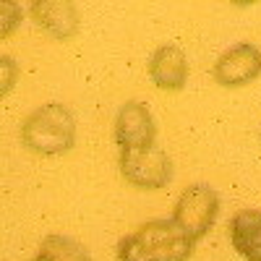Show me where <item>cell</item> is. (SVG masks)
I'll return each mask as SVG.
<instances>
[{"label":"cell","mask_w":261,"mask_h":261,"mask_svg":"<svg viewBox=\"0 0 261 261\" xmlns=\"http://www.w3.org/2000/svg\"><path fill=\"white\" fill-rule=\"evenodd\" d=\"M193 246L172 220H149L118 243V261H188Z\"/></svg>","instance_id":"cell-1"},{"label":"cell","mask_w":261,"mask_h":261,"mask_svg":"<svg viewBox=\"0 0 261 261\" xmlns=\"http://www.w3.org/2000/svg\"><path fill=\"white\" fill-rule=\"evenodd\" d=\"M21 144L39 157H60L76 144V118L65 105L47 102L21 123Z\"/></svg>","instance_id":"cell-2"},{"label":"cell","mask_w":261,"mask_h":261,"mask_svg":"<svg viewBox=\"0 0 261 261\" xmlns=\"http://www.w3.org/2000/svg\"><path fill=\"white\" fill-rule=\"evenodd\" d=\"M217 214H220V193L206 183H193L178 196L172 222L196 243L214 227Z\"/></svg>","instance_id":"cell-3"},{"label":"cell","mask_w":261,"mask_h":261,"mask_svg":"<svg viewBox=\"0 0 261 261\" xmlns=\"http://www.w3.org/2000/svg\"><path fill=\"white\" fill-rule=\"evenodd\" d=\"M118 170L125 183L144 188V191H160L167 188L172 180V160L160 146L151 149H120Z\"/></svg>","instance_id":"cell-4"},{"label":"cell","mask_w":261,"mask_h":261,"mask_svg":"<svg viewBox=\"0 0 261 261\" xmlns=\"http://www.w3.org/2000/svg\"><path fill=\"white\" fill-rule=\"evenodd\" d=\"M212 76L220 86H225V89L248 86L251 81H256L261 76V50L256 45H251V42L232 45L230 50H225L217 58Z\"/></svg>","instance_id":"cell-5"},{"label":"cell","mask_w":261,"mask_h":261,"mask_svg":"<svg viewBox=\"0 0 261 261\" xmlns=\"http://www.w3.org/2000/svg\"><path fill=\"white\" fill-rule=\"evenodd\" d=\"M118 149H151L157 146V123L144 102H125L115 118Z\"/></svg>","instance_id":"cell-6"},{"label":"cell","mask_w":261,"mask_h":261,"mask_svg":"<svg viewBox=\"0 0 261 261\" xmlns=\"http://www.w3.org/2000/svg\"><path fill=\"white\" fill-rule=\"evenodd\" d=\"M151 84L162 92H183L188 84V58L178 45H160L146 63Z\"/></svg>","instance_id":"cell-7"},{"label":"cell","mask_w":261,"mask_h":261,"mask_svg":"<svg viewBox=\"0 0 261 261\" xmlns=\"http://www.w3.org/2000/svg\"><path fill=\"white\" fill-rule=\"evenodd\" d=\"M29 13L37 21V27H42L58 39L76 37V32L81 27V18H79L73 0H32Z\"/></svg>","instance_id":"cell-8"},{"label":"cell","mask_w":261,"mask_h":261,"mask_svg":"<svg viewBox=\"0 0 261 261\" xmlns=\"http://www.w3.org/2000/svg\"><path fill=\"white\" fill-rule=\"evenodd\" d=\"M230 243L246 261H261V209H241L232 214Z\"/></svg>","instance_id":"cell-9"},{"label":"cell","mask_w":261,"mask_h":261,"mask_svg":"<svg viewBox=\"0 0 261 261\" xmlns=\"http://www.w3.org/2000/svg\"><path fill=\"white\" fill-rule=\"evenodd\" d=\"M32 261H92V253L79 241L65 235H47Z\"/></svg>","instance_id":"cell-10"},{"label":"cell","mask_w":261,"mask_h":261,"mask_svg":"<svg viewBox=\"0 0 261 261\" xmlns=\"http://www.w3.org/2000/svg\"><path fill=\"white\" fill-rule=\"evenodd\" d=\"M0 16H3V39H8L21 24L24 13H21V6L16 0H0Z\"/></svg>","instance_id":"cell-11"},{"label":"cell","mask_w":261,"mask_h":261,"mask_svg":"<svg viewBox=\"0 0 261 261\" xmlns=\"http://www.w3.org/2000/svg\"><path fill=\"white\" fill-rule=\"evenodd\" d=\"M16 79H18V65L8 55H3V58H0V92L8 94L13 89Z\"/></svg>","instance_id":"cell-12"},{"label":"cell","mask_w":261,"mask_h":261,"mask_svg":"<svg viewBox=\"0 0 261 261\" xmlns=\"http://www.w3.org/2000/svg\"><path fill=\"white\" fill-rule=\"evenodd\" d=\"M232 6H238V8H246V6H253V3H258V0H230Z\"/></svg>","instance_id":"cell-13"}]
</instances>
